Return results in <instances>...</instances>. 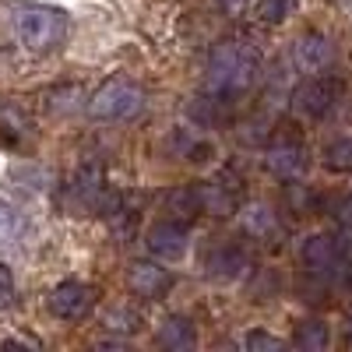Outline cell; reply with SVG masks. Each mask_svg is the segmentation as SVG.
I'll list each match as a JSON object with an SVG mask.
<instances>
[{
  "label": "cell",
  "mask_w": 352,
  "mask_h": 352,
  "mask_svg": "<svg viewBox=\"0 0 352 352\" xmlns=\"http://www.w3.org/2000/svg\"><path fill=\"white\" fill-rule=\"evenodd\" d=\"M261 74V50L243 39H226L208 56V96L236 102L247 96Z\"/></svg>",
  "instance_id": "cell-1"
},
{
  "label": "cell",
  "mask_w": 352,
  "mask_h": 352,
  "mask_svg": "<svg viewBox=\"0 0 352 352\" xmlns=\"http://www.w3.org/2000/svg\"><path fill=\"white\" fill-rule=\"evenodd\" d=\"M14 36L28 53H50L67 36V11L50 4H14Z\"/></svg>",
  "instance_id": "cell-2"
},
{
  "label": "cell",
  "mask_w": 352,
  "mask_h": 352,
  "mask_svg": "<svg viewBox=\"0 0 352 352\" xmlns=\"http://www.w3.org/2000/svg\"><path fill=\"white\" fill-rule=\"evenodd\" d=\"M144 106V88L131 78H106L92 99H88V113L99 120H131Z\"/></svg>",
  "instance_id": "cell-3"
},
{
  "label": "cell",
  "mask_w": 352,
  "mask_h": 352,
  "mask_svg": "<svg viewBox=\"0 0 352 352\" xmlns=\"http://www.w3.org/2000/svg\"><path fill=\"white\" fill-rule=\"evenodd\" d=\"M300 261L314 278H331V275H349L352 268V247L328 236V232H314L300 247Z\"/></svg>",
  "instance_id": "cell-4"
},
{
  "label": "cell",
  "mask_w": 352,
  "mask_h": 352,
  "mask_svg": "<svg viewBox=\"0 0 352 352\" xmlns=\"http://www.w3.org/2000/svg\"><path fill=\"white\" fill-rule=\"evenodd\" d=\"M264 166H268L272 176H278V180H300V176L307 173L310 166V155H307V144L300 134L292 131H282L272 138V144L264 148Z\"/></svg>",
  "instance_id": "cell-5"
},
{
  "label": "cell",
  "mask_w": 352,
  "mask_h": 352,
  "mask_svg": "<svg viewBox=\"0 0 352 352\" xmlns=\"http://www.w3.org/2000/svg\"><path fill=\"white\" fill-rule=\"evenodd\" d=\"M345 92V85L331 74H307V81L292 92V106H296L303 116H310V120H320V116H328L338 99Z\"/></svg>",
  "instance_id": "cell-6"
},
{
  "label": "cell",
  "mask_w": 352,
  "mask_h": 352,
  "mask_svg": "<svg viewBox=\"0 0 352 352\" xmlns=\"http://www.w3.org/2000/svg\"><path fill=\"white\" fill-rule=\"evenodd\" d=\"M106 194V173L99 162H81L67 184V208L71 212H88L99 208V201Z\"/></svg>",
  "instance_id": "cell-7"
},
{
  "label": "cell",
  "mask_w": 352,
  "mask_h": 352,
  "mask_svg": "<svg viewBox=\"0 0 352 352\" xmlns=\"http://www.w3.org/2000/svg\"><path fill=\"white\" fill-rule=\"evenodd\" d=\"M96 303V292L81 285V282H60L56 289H50L46 296V310L56 317V320H81Z\"/></svg>",
  "instance_id": "cell-8"
},
{
  "label": "cell",
  "mask_w": 352,
  "mask_h": 352,
  "mask_svg": "<svg viewBox=\"0 0 352 352\" xmlns=\"http://www.w3.org/2000/svg\"><path fill=\"white\" fill-rule=\"evenodd\" d=\"M292 64H296V71L303 74H324L331 64H335V46L328 36L320 32H307L296 39V46H292Z\"/></svg>",
  "instance_id": "cell-9"
},
{
  "label": "cell",
  "mask_w": 352,
  "mask_h": 352,
  "mask_svg": "<svg viewBox=\"0 0 352 352\" xmlns=\"http://www.w3.org/2000/svg\"><path fill=\"white\" fill-rule=\"evenodd\" d=\"M127 285H131V292H138L144 300H162L173 289V275L155 261H134L127 268Z\"/></svg>",
  "instance_id": "cell-10"
},
{
  "label": "cell",
  "mask_w": 352,
  "mask_h": 352,
  "mask_svg": "<svg viewBox=\"0 0 352 352\" xmlns=\"http://www.w3.org/2000/svg\"><path fill=\"white\" fill-rule=\"evenodd\" d=\"M194 194H197V208L215 219H229L240 212V190L229 187L226 180H204L194 187Z\"/></svg>",
  "instance_id": "cell-11"
},
{
  "label": "cell",
  "mask_w": 352,
  "mask_h": 352,
  "mask_svg": "<svg viewBox=\"0 0 352 352\" xmlns=\"http://www.w3.org/2000/svg\"><path fill=\"white\" fill-rule=\"evenodd\" d=\"M148 250L162 261H180L187 254V226L176 222V219H166V222H155L144 236Z\"/></svg>",
  "instance_id": "cell-12"
},
{
  "label": "cell",
  "mask_w": 352,
  "mask_h": 352,
  "mask_svg": "<svg viewBox=\"0 0 352 352\" xmlns=\"http://www.w3.org/2000/svg\"><path fill=\"white\" fill-rule=\"evenodd\" d=\"M208 275L212 278H219V282H236V278H243L247 275V268H250V257H247V250L240 247V243H219L212 254H208Z\"/></svg>",
  "instance_id": "cell-13"
},
{
  "label": "cell",
  "mask_w": 352,
  "mask_h": 352,
  "mask_svg": "<svg viewBox=\"0 0 352 352\" xmlns=\"http://www.w3.org/2000/svg\"><path fill=\"white\" fill-rule=\"evenodd\" d=\"M155 342L162 349H173V352H187V349L197 345V331H194V324H190L187 317H166L162 324H159Z\"/></svg>",
  "instance_id": "cell-14"
},
{
  "label": "cell",
  "mask_w": 352,
  "mask_h": 352,
  "mask_svg": "<svg viewBox=\"0 0 352 352\" xmlns=\"http://www.w3.org/2000/svg\"><path fill=\"white\" fill-rule=\"evenodd\" d=\"M328 342H331V331H328L324 320H317V317L296 324V335H292V345H296L300 352H324Z\"/></svg>",
  "instance_id": "cell-15"
},
{
  "label": "cell",
  "mask_w": 352,
  "mask_h": 352,
  "mask_svg": "<svg viewBox=\"0 0 352 352\" xmlns=\"http://www.w3.org/2000/svg\"><path fill=\"white\" fill-rule=\"evenodd\" d=\"M243 229L257 240H268V236L278 232V219H275V212L268 208V204H250V208L243 212Z\"/></svg>",
  "instance_id": "cell-16"
},
{
  "label": "cell",
  "mask_w": 352,
  "mask_h": 352,
  "mask_svg": "<svg viewBox=\"0 0 352 352\" xmlns=\"http://www.w3.org/2000/svg\"><path fill=\"white\" fill-rule=\"evenodd\" d=\"M324 166L331 173H352V134H342L324 144Z\"/></svg>",
  "instance_id": "cell-17"
},
{
  "label": "cell",
  "mask_w": 352,
  "mask_h": 352,
  "mask_svg": "<svg viewBox=\"0 0 352 352\" xmlns=\"http://www.w3.org/2000/svg\"><path fill=\"white\" fill-rule=\"evenodd\" d=\"M166 208L173 212V219L176 222H190L201 208H197V194H194V187H180V190H173L169 194V201H166Z\"/></svg>",
  "instance_id": "cell-18"
},
{
  "label": "cell",
  "mask_w": 352,
  "mask_h": 352,
  "mask_svg": "<svg viewBox=\"0 0 352 352\" xmlns=\"http://www.w3.org/2000/svg\"><path fill=\"white\" fill-rule=\"evenodd\" d=\"M176 152H180L184 159H190V162H208L215 148L208 141L194 138V134H176Z\"/></svg>",
  "instance_id": "cell-19"
},
{
  "label": "cell",
  "mask_w": 352,
  "mask_h": 352,
  "mask_svg": "<svg viewBox=\"0 0 352 352\" xmlns=\"http://www.w3.org/2000/svg\"><path fill=\"white\" fill-rule=\"evenodd\" d=\"M292 11H296V0H257V18L264 25H282Z\"/></svg>",
  "instance_id": "cell-20"
},
{
  "label": "cell",
  "mask_w": 352,
  "mask_h": 352,
  "mask_svg": "<svg viewBox=\"0 0 352 352\" xmlns=\"http://www.w3.org/2000/svg\"><path fill=\"white\" fill-rule=\"evenodd\" d=\"M21 229H25L21 215L11 208L8 201H0V243H14L21 236Z\"/></svg>",
  "instance_id": "cell-21"
},
{
  "label": "cell",
  "mask_w": 352,
  "mask_h": 352,
  "mask_svg": "<svg viewBox=\"0 0 352 352\" xmlns=\"http://www.w3.org/2000/svg\"><path fill=\"white\" fill-rule=\"evenodd\" d=\"M243 345H247L250 352H282V349H285V342H282L278 335H272V331H261V328L247 331Z\"/></svg>",
  "instance_id": "cell-22"
},
{
  "label": "cell",
  "mask_w": 352,
  "mask_h": 352,
  "mask_svg": "<svg viewBox=\"0 0 352 352\" xmlns=\"http://www.w3.org/2000/svg\"><path fill=\"white\" fill-rule=\"evenodd\" d=\"M138 324H141V317H138L134 310H127V307H116V310L106 314V328H109V331L131 335V331H138Z\"/></svg>",
  "instance_id": "cell-23"
},
{
  "label": "cell",
  "mask_w": 352,
  "mask_h": 352,
  "mask_svg": "<svg viewBox=\"0 0 352 352\" xmlns=\"http://www.w3.org/2000/svg\"><path fill=\"white\" fill-rule=\"evenodd\" d=\"M285 201H289V208H296L300 215L314 212V194L303 187V184H292L289 180V190H285Z\"/></svg>",
  "instance_id": "cell-24"
},
{
  "label": "cell",
  "mask_w": 352,
  "mask_h": 352,
  "mask_svg": "<svg viewBox=\"0 0 352 352\" xmlns=\"http://www.w3.org/2000/svg\"><path fill=\"white\" fill-rule=\"evenodd\" d=\"M331 215H335V222L342 226L345 236H352V194H345V197H338V201L331 204Z\"/></svg>",
  "instance_id": "cell-25"
},
{
  "label": "cell",
  "mask_w": 352,
  "mask_h": 352,
  "mask_svg": "<svg viewBox=\"0 0 352 352\" xmlns=\"http://www.w3.org/2000/svg\"><path fill=\"white\" fill-rule=\"evenodd\" d=\"M74 92H81V88H60V92H53V102H50V106H53V109H60V113L78 109L81 102H78V99H71Z\"/></svg>",
  "instance_id": "cell-26"
},
{
  "label": "cell",
  "mask_w": 352,
  "mask_h": 352,
  "mask_svg": "<svg viewBox=\"0 0 352 352\" xmlns=\"http://www.w3.org/2000/svg\"><path fill=\"white\" fill-rule=\"evenodd\" d=\"M11 300H14V275H11V268L0 264V307H8Z\"/></svg>",
  "instance_id": "cell-27"
},
{
  "label": "cell",
  "mask_w": 352,
  "mask_h": 352,
  "mask_svg": "<svg viewBox=\"0 0 352 352\" xmlns=\"http://www.w3.org/2000/svg\"><path fill=\"white\" fill-rule=\"evenodd\" d=\"M215 8L229 18H236V14H247L254 8V0H215Z\"/></svg>",
  "instance_id": "cell-28"
},
{
  "label": "cell",
  "mask_w": 352,
  "mask_h": 352,
  "mask_svg": "<svg viewBox=\"0 0 352 352\" xmlns=\"http://www.w3.org/2000/svg\"><path fill=\"white\" fill-rule=\"evenodd\" d=\"M345 335H349V342H352V314H349V320H345Z\"/></svg>",
  "instance_id": "cell-29"
}]
</instances>
